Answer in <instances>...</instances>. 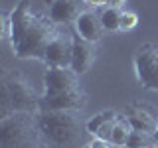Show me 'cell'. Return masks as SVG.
Returning a JSON list of instances; mask_svg holds the SVG:
<instances>
[{
    "instance_id": "obj_12",
    "label": "cell",
    "mask_w": 158,
    "mask_h": 148,
    "mask_svg": "<svg viewBox=\"0 0 158 148\" xmlns=\"http://www.w3.org/2000/svg\"><path fill=\"white\" fill-rule=\"evenodd\" d=\"M127 121L131 122L132 130H140V132H148V134H158V117H154L146 107L138 105H131L125 111Z\"/></svg>"
},
{
    "instance_id": "obj_1",
    "label": "cell",
    "mask_w": 158,
    "mask_h": 148,
    "mask_svg": "<svg viewBox=\"0 0 158 148\" xmlns=\"http://www.w3.org/2000/svg\"><path fill=\"white\" fill-rule=\"evenodd\" d=\"M38 128L48 148H79L89 134L77 111H42L38 113Z\"/></svg>"
},
{
    "instance_id": "obj_3",
    "label": "cell",
    "mask_w": 158,
    "mask_h": 148,
    "mask_svg": "<svg viewBox=\"0 0 158 148\" xmlns=\"http://www.w3.org/2000/svg\"><path fill=\"white\" fill-rule=\"evenodd\" d=\"M40 97L34 91L32 83L18 71H4L0 79V103L2 117L10 113H34L38 115Z\"/></svg>"
},
{
    "instance_id": "obj_5",
    "label": "cell",
    "mask_w": 158,
    "mask_h": 148,
    "mask_svg": "<svg viewBox=\"0 0 158 148\" xmlns=\"http://www.w3.org/2000/svg\"><path fill=\"white\" fill-rule=\"evenodd\" d=\"M136 79L144 89L158 93V46L142 43L132 56Z\"/></svg>"
},
{
    "instance_id": "obj_2",
    "label": "cell",
    "mask_w": 158,
    "mask_h": 148,
    "mask_svg": "<svg viewBox=\"0 0 158 148\" xmlns=\"http://www.w3.org/2000/svg\"><path fill=\"white\" fill-rule=\"evenodd\" d=\"M59 30H61V26H57L49 16L34 14L24 34L12 43L14 56L18 59H40V61H44L49 43L57 36Z\"/></svg>"
},
{
    "instance_id": "obj_4",
    "label": "cell",
    "mask_w": 158,
    "mask_h": 148,
    "mask_svg": "<svg viewBox=\"0 0 158 148\" xmlns=\"http://www.w3.org/2000/svg\"><path fill=\"white\" fill-rule=\"evenodd\" d=\"M38 136V115L34 113H10L0 117V148H14Z\"/></svg>"
},
{
    "instance_id": "obj_7",
    "label": "cell",
    "mask_w": 158,
    "mask_h": 148,
    "mask_svg": "<svg viewBox=\"0 0 158 148\" xmlns=\"http://www.w3.org/2000/svg\"><path fill=\"white\" fill-rule=\"evenodd\" d=\"M77 89H81V85H79V75L73 69H63V67H48L46 69L42 95L52 97V95L77 91Z\"/></svg>"
},
{
    "instance_id": "obj_14",
    "label": "cell",
    "mask_w": 158,
    "mask_h": 148,
    "mask_svg": "<svg viewBox=\"0 0 158 148\" xmlns=\"http://www.w3.org/2000/svg\"><path fill=\"white\" fill-rule=\"evenodd\" d=\"M115 118H118V113L113 111V109H107V111H101V113H97V115H93L85 122V128L91 136H97V132L101 130L103 126H107L111 121H115Z\"/></svg>"
},
{
    "instance_id": "obj_21",
    "label": "cell",
    "mask_w": 158,
    "mask_h": 148,
    "mask_svg": "<svg viewBox=\"0 0 158 148\" xmlns=\"http://www.w3.org/2000/svg\"><path fill=\"white\" fill-rule=\"evenodd\" d=\"M89 8H99V6H105V0H85Z\"/></svg>"
},
{
    "instance_id": "obj_10",
    "label": "cell",
    "mask_w": 158,
    "mask_h": 148,
    "mask_svg": "<svg viewBox=\"0 0 158 148\" xmlns=\"http://www.w3.org/2000/svg\"><path fill=\"white\" fill-rule=\"evenodd\" d=\"M73 28H75V36L83 38L89 43H97L99 39L103 38V32H105V28H103V24H101V16H99L93 8H89L87 12H83L81 16L77 18V22L73 24Z\"/></svg>"
},
{
    "instance_id": "obj_11",
    "label": "cell",
    "mask_w": 158,
    "mask_h": 148,
    "mask_svg": "<svg viewBox=\"0 0 158 148\" xmlns=\"http://www.w3.org/2000/svg\"><path fill=\"white\" fill-rule=\"evenodd\" d=\"M97 59V49L95 43H89L83 38L75 36L73 39V59H71V69L77 73V75H83L87 73L91 65Z\"/></svg>"
},
{
    "instance_id": "obj_16",
    "label": "cell",
    "mask_w": 158,
    "mask_h": 148,
    "mask_svg": "<svg viewBox=\"0 0 158 148\" xmlns=\"http://www.w3.org/2000/svg\"><path fill=\"white\" fill-rule=\"evenodd\" d=\"M121 14L123 10L118 8H105L101 12V24L105 32H118V24H121Z\"/></svg>"
},
{
    "instance_id": "obj_9",
    "label": "cell",
    "mask_w": 158,
    "mask_h": 148,
    "mask_svg": "<svg viewBox=\"0 0 158 148\" xmlns=\"http://www.w3.org/2000/svg\"><path fill=\"white\" fill-rule=\"evenodd\" d=\"M85 105H87L85 91L77 89V91L52 95V97L42 95L38 103V113H42V111H77V113H81L85 109Z\"/></svg>"
},
{
    "instance_id": "obj_6",
    "label": "cell",
    "mask_w": 158,
    "mask_h": 148,
    "mask_svg": "<svg viewBox=\"0 0 158 148\" xmlns=\"http://www.w3.org/2000/svg\"><path fill=\"white\" fill-rule=\"evenodd\" d=\"M73 36L71 32H67L61 26V30L57 32V36L52 39L44 63L48 67H63V69H71V59H73Z\"/></svg>"
},
{
    "instance_id": "obj_19",
    "label": "cell",
    "mask_w": 158,
    "mask_h": 148,
    "mask_svg": "<svg viewBox=\"0 0 158 148\" xmlns=\"http://www.w3.org/2000/svg\"><path fill=\"white\" fill-rule=\"evenodd\" d=\"M87 148H113V144L107 140H101V138H93L87 142Z\"/></svg>"
},
{
    "instance_id": "obj_13",
    "label": "cell",
    "mask_w": 158,
    "mask_h": 148,
    "mask_svg": "<svg viewBox=\"0 0 158 148\" xmlns=\"http://www.w3.org/2000/svg\"><path fill=\"white\" fill-rule=\"evenodd\" d=\"M131 132H132L131 122L127 121L125 115H121V117L117 118L115 126H113V132H111V138H109V142H111L115 148H123V146L127 144V140H128V136H131Z\"/></svg>"
},
{
    "instance_id": "obj_20",
    "label": "cell",
    "mask_w": 158,
    "mask_h": 148,
    "mask_svg": "<svg viewBox=\"0 0 158 148\" xmlns=\"http://www.w3.org/2000/svg\"><path fill=\"white\" fill-rule=\"evenodd\" d=\"M125 4H127V0H105L107 8H118V10H121Z\"/></svg>"
},
{
    "instance_id": "obj_18",
    "label": "cell",
    "mask_w": 158,
    "mask_h": 148,
    "mask_svg": "<svg viewBox=\"0 0 158 148\" xmlns=\"http://www.w3.org/2000/svg\"><path fill=\"white\" fill-rule=\"evenodd\" d=\"M14 148H48V146L44 144L42 136H38V138H32V140L22 142V144H18V146H14Z\"/></svg>"
},
{
    "instance_id": "obj_15",
    "label": "cell",
    "mask_w": 158,
    "mask_h": 148,
    "mask_svg": "<svg viewBox=\"0 0 158 148\" xmlns=\"http://www.w3.org/2000/svg\"><path fill=\"white\" fill-rule=\"evenodd\" d=\"M123 148H158V134L132 130L128 140H127V144Z\"/></svg>"
},
{
    "instance_id": "obj_8",
    "label": "cell",
    "mask_w": 158,
    "mask_h": 148,
    "mask_svg": "<svg viewBox=\"0 0 158 148\" xmlns=\"http://www.w3.org/2000/svg\"><path fill=\"white\" fill-rule=\"evenodd\" d=\"M89 6L85 0H49L48 2V16L57 26H73L77 18L83 12H87Z\"/></svg>"
},
{
    "instance_id": "obj_17",
    "label": "cell",
    "mask_w": 158,
    "mask_h": 148,
    "mask_svg": "<svg viewBox=\"0 0 158 148\" xmlns=\"http://www.w3.org/2000/svg\"><path fill=\"white\" fill-rule=\"evenodd\" d=\"M138 24V16L132 10H123L121 14V24H118V32H131Z\"/></svg>"
}]
</instances>
